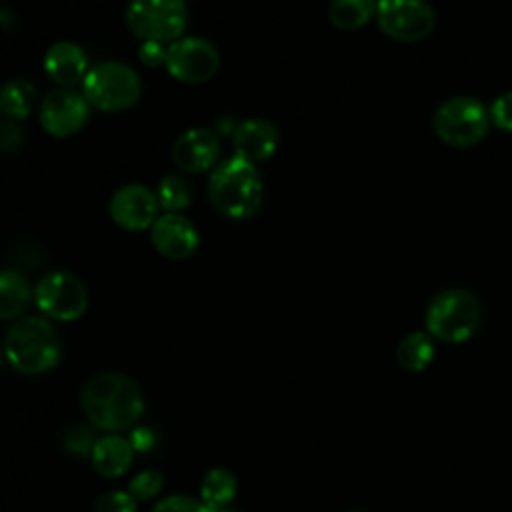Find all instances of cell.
<instances>
[{"mask_svg": "<svg viewBox=\"0 0 512 512\" xmlns=\"http://www.w3.org/2000/svg\"><path fill=\"white\" fill-rule=\"evenodd\" d=\"M82 408L96 428L116 432L130 428L142 416L144 396L130 376L102 372L84 384Z\"/></svg>", "mask_w": 512, "mask_h": 512, "instance_id": "obj_1", "label": "cell"}, {"mask_svg": "<svg viewBox=\"0 0 512 512\" xmlns=\"http://www.w3.org/2000/svg\"><path fill=\"white\" fill-rule=\"evenodd\" d=\"M262 178L256 166L240 156L228 158L214 168L208 180L212 206L230 220L252 218L262 206Z\"/></svg>", "mask_w": 512, "mask_h": 512, "instance_id": "obj_2", "label": "cell"}, {"mask_svg": "<svg viewBox=\"0 0 512 512\" xmlns=\"http://www.w3.org/2000/svg\"><path fill=\"white\" fill-rule=\"evenodd\" d=\"M60 338L54 326L40 316L18 318L6 334L4 354L14 370L40 374L60 360Z\"/></svg>", "mask_w": 512, "mask_h": 512, "instance_id": "obj_3", "label": "cell"}, {"mask_svg": "<svg viewBox=\"0 0 512 512\" xmlns=\"http://www.w3.org/2000/svg\"><path fill=\"white\" fill-rule=\"evenodd\" d=\"M480 322V300L466 288L442 290L426 308V332L448 344H460L472 338Z\"/></svg>", "mask_w": 512, "mask_h": 512, "instance_id": "obj_4", "label": "cell"}, {"mask_svg": "<svg viewBox=\"0 0 512 512\" xmlns=\"http://www.w3.org/2000/svg\"><path fill=\"white\" fill-rule=\"evenodd\" d=\"M492 126L488 108L472 96L444 100L432 116L434 134L448 146L468 148L482 142Z\"/></svg>", "mask_w": 512, "mask_h": 512, "instance_id": "obj_5", "label": "cell"}, {"mask_svg": "<svg viewBox=\"0 0 512 512\" xmlns=\"http://www.w3.org/2000/svg\"><path fill=\"white\" fill-rule=\"evenodd\" d=\"M142 92L138 74L122 62H102L92 66L82 80V94L88 104L104 112L132 108Z\"/></svg>", "mask_w": 512, "mask_h": 512, "instance_id": "obj_6", "label": "cell"}, {"mask_svg": "<svg viewBox=\"0 0 512 512\" xmlns=\"http://www.w3.org/2000/svg\"><path fill=\"white\" fill-rule=\"evenodd\" d=\"M184 0H132L126 22L134 36L144 42H174L186 28Z\"/></svg>", "mask_w": 512, "mask_h": 512, "instance_id": "obj_7", "label": "cell"}, {"mask_svg": "<svg viewBox=\"0 0 512 512\" xmlns=\"http://www.w3.org/2000/svg\"><path fill=\"white\" fill-rule=\"evenodd\" d=\"M376 22L396 42H420L434 30L436 14L426 0H376Z\"/></svg>", "mask_w": 512, "mask_h": 512, "instance_id": "obj_8", "label": "cell"}, {"mask_svg": "<svg viewBox=\"0 0 512 512\" xmlns=\"http://www.w3.org/2000/svg\"><path fill=\"white\" fill-rule=\"evenodd\" d=\"M34 302L48 318L70 322L88 308V290L72 272L56 270L46 274L34 288Z\"/></svg>", "mask_w": 512, "mask_h": 512, "instance_id": "obj_9", "label": "cell"}, {"mask_svg": "<svg viewBox=\"0 0 512 512\" xmlns=\"http://www.w3.org/2000/svg\"><path fill=\"white\" fill-rule=\"evenodd\" d=\"M220 66L216 46L204 38H178L168 46V74L184 84H202L210 80Z\"/></svg>", "mask_w": 512, "mask_h": 512, "instance_id": "obj_10", "label": "cell"}, {"mask_svg": "<svg viewBox=\"0 0 512 512\" xmlns=\"http://www.w3.org/2000/svg\"><path fill=\"white\" fill-rule=\"evenodd\" d=\"M90 104L82 92L74 88H56L48 92L40 104V124L56 138L76 134L88 120Z\"/></svg>", "mask_w": 512, "mask_h": 512, "instance_id": "obj_11", "label": "cell"}, {"mask_svg": "<svg viewBox=\"0 0 512 512\" xmlns=\"http://www.w3.org/2000/svg\"><path fill=\"white\" fill-rule=\"evenodd\" d=\"M158 198L156 194L142 184H126L118 188L110 200V216L112 220L128 230L140 232L152 228L158 218Z\"/></svg>", "mask_w": 512, "mask_h": 512, "instance_id": "obj_12", "label": "cell"}, {"mask_svg": "<svg viewBox=\"0 0 512 512\" xmlns=\"http://www.w3.org/2000/svg\"><path fill=\"white\" fill-rule=\"evenodd\" d=\"M150 230L154 248L170 260L188 258L196 252L200 244V234L196 226L182 214L166 212L164 216L156 218Z\"/></svg>", "mask_w": 512, "mask_h": 512, "instance_id": "obj_13", "label": "cell"}, {"mask_svg": "<svg viewBox=\"0 0 512 512\" xmlns=\"http://www.w3.org/2000/svg\"><path fill=\"white\" fill-rule=\"evenodd\" d=\"M220 154V142L208 128H190L172 146L174 164L190 174L210 170Z\"/></svg>", "mask_w": 512, "mask_h": 512, "instance_id": "obj_14", "label": "cell"}, {"mask_svg": "<svg viewBox=\"0 0 512 512\" xmlns=\"http://www.w3.org/2000/svg\"><path fill=\"white\" fill-rule=\"evenodd\" d=\"M280 144L278 128L266 118H248L238 124L232 134V146L236 156L248 162H260L270 158Z\"/></svg>", "mask_w": 512, "mask_h": 512, "instance_id": "obj_15", "label": "cell"}, {"mask_svg": "<svg viewBox=\"0 0 512 512\" xmlns=\"http://www.w3.org/2000/svg\"><path fill=\"white\" fill-rule=\"evenodd\" d=\"M44 70L56 84L70 88L88 74V56L78 44L62 40L46 50Z\"/></svg>", "mask_w": 512, "mask_h": 512, "instance_id": "obj_16", "label": "cell"}, {"mask_svg": "<svg viewBox=\"0 0 512 512\" xmlns=\"http://www.w3.org/2000/svg\"><path fill=\"white\" fill-rule=\"evenodd\" d=\"M134 448L130 440L110 434L94 442V448L90 452L92 456V466L96 468L98 474L106 478H116L124 474L130 468Z\"/></svg>", "mask_w": 512, "mask_h": 512, "instance_id": "obj_17", "label": "cell"}, {"mask_svg": "<svg viewBox=\"0 0 512 512\" xmlns=\"http://www.w3.org/2000/svg\"><path fill=\"white\" fill-rule=\"evenodd\" d=\"M32 298L34 292L20 272L0 270V320L20 318Z\"/></svg>", "mask_w": 512, "mask_h": 512, "instance_id": "obj_18", "label": "cell"}, {"mask_svg": "<svg viewBox=\"0 0 512 512\" xmlns=\"http://www.w3.org/2000/svg\"><path fill=\"white\" fill-rule=\"evenodd\" d=\"M328 18L338 30H358L376 18V0H332Z\"/></svg>", "mask_w": 512, "mask_h": 512, "instance_id": "obj_19", "label": "cell"}, {"mask_svg": "<svg viewBox=\"0 0 512 512\" xmlns=\"http://www.w3.org/2000/svg\"><path fill=\"white\" fill-rule=\"evenodd\" d=\"M400 366L408 372H422L434 358V340L428 332L406 334L396 350Z\"/></svg>", "mask_w": 512, "mask_h": 512, "instance_id": "obj_20", "label": "cell"}, {"mask_svg": "<svg viewBox=\"0 0 512 512\" xmlns=\"http://www.w3.org/2000/svg\"><path fill=\"white\" fill-rule=\"evenodd\" d=\"M36 102V90L34 84L28 80H10L0 90V108L12 118L22 120L30 114Z\"/></svg>", "mask_w": 512, "mask_h": 512, "instance_id": "obj_21", "label": "cell"}, {"mask_svg": "<svg viewBox=\"0 0 512 512\" xmlns=\"http://www.w3.org/2000/svg\"><path fill=\"white\" fill-rule=\"evenodd\" d=\"M204 504H230L236 494V478L226 468L210 470L200 486Z\"/></svg>", "mask_w": 512, "mask_h": 512, "instance_id": "obj_22", "label": "cell"}, {"mask_svg": "<svg viewBox=\"0 0 512 512\" xmlns=\"http://www.w3.org/2000/svg\"><path fill=\"white\" fill-rule=\"evenodd\" d=\"M154 194L158 198L160 208H164L166 212H174V214L188 208L192 202V190H190L188 182L182 180L180 176L162 178Z\"/></svg>", "mask_w": 512, "mask_h": 512, "instance_id": "obj_23", "label": "cell"}, {"mask_svg": "<svg viewBox=\"0 0 512 512\" xmlns=\"http://www.w3.org/2000/svg\"><path fill=\"white\" fill-rule=\"evenodd\" d=\"M164 484V478L156 470H144L140 472L128 486V492L134 500H150L160 494Z\"/></svg>", "mask_w": 512, "mask_h": 512, "instance_id": "obj_24", "label": "cell"}, {"mask_svg": "<svg viewBox=\"0 0 512 512\" xmlns=\"http://www.w3.org/2000/svg\"><path fill=\"white\" fill-rule=\"evenodd\" d=\"M94 512H136V500L130 496V492L112 490L96 500Z\"/></svg>", "mask_w": 512, "mask_h": 512, "instance_id": "obj_25", "label": "cell"}, {"mask_svg": "<svg viewBox=\"0 0 512 512\" xmlns=\"http://www.w3.org/2000/svg\"><path fill=\"white\" fill-rule=\"evenodd\" d=\"M490 120L504 132H512V90L500 94L488 108Z\"/></svg>", "mask_w": 512, "mask_h": 512, "instance_id": "obj_26", "label": "cell"}, {"mask_svg": "<svg viewBox=\"0 0 512 512\" xmlns=\"http://www.w3.org/2000/svg\"><path fill=\"white\" fill-rule=\"evenodd\" d=\"M62 444L68 452L72 454H88L92 452L94 448V442H92V434L90 430H86L84 426H72L64 432L62 436Z\"/></svg>", "mask_w": 512, "mask_h": 512, "instance_id": "obj_27", "label": "cell"}, {"mask_svg": "<svg viewBox=\"0 0 512 512\" xmlns=\"http://www.w3.org/2000/svg\"><path fill=\"white\" fill-rule=\"evenodd\" d=\"M152 512H204V504L190 496H168L160 500Z\"/></svg>", "mask_w": 512, "mask_h": 512, "instance_id": "obj_28", "label": "cell"}, {"mask_svg": "<svg viewBox=\"0 0 512 512\" xmlns=\"http://www.w3.org/2000/svg\"><path fill=\"white\" fill-rule=\"evenodd\" d=\"M166 52L168 48L162 42H142L138 48V58L144 66L156 68L160 64H166Z\"/></svg>", "mask_w": 512, "mask_h": 512, "instance_id": "obj_29", "label": "cell"}, {"mask_svg": "<svg viewBox=\"0 0 512 512\" xmlns=\"http://www.w3.org/2000/svg\"><path fill=\"white\" fill-rule=\"evenodd\" d=\"M22 142V132L12 120H2L0 122V148L2 150H16Z\"/></svg>", "mask_w": 512, "mask_h": 512, "instance_id": "obj_30", "label": "cell"}, {"mask_svg": "<svg viewBox=\"0 0 512 512\" xmlns=\"http://www.w3.org/2000/svg\"><path fill=\"white\" fill-rule=\"evenodd\" d=\"M152 442H154V438H152L150 430H144V428L134 430L132 440H130V444H132L134 450H148V448L152 446Z\"/></svg>", "mask_w": 512, "mask_h": 512, "instance_id": "obj_31", "label": "cell"}, {"mask_svg": "<svg viewBox=\"0 0 512 512\" xmlns=\"http://www.w3.org/2000/svg\"><path fill=\"white\" fill-rule=\"evenodd\" d=\"M348 512H362V510H348Z\"/></svg>", "mask_w": 512, "mask_h": 512, "instance_id": "obj_32", "label": "cell"}, {"mask_svg": "<svg viewBox=\"0 0 512 512\" xmlns=\"http://www.w3.org/2000/svg\"><path fill=\"white\" fill-rule=\"evenodd\" d=\"M0 364H2V354H0Z\"/></svg>", "mask_w": 512, "mask_h": 512, "instance_id": "obj_33", "label": "cell"}]
</instances>
